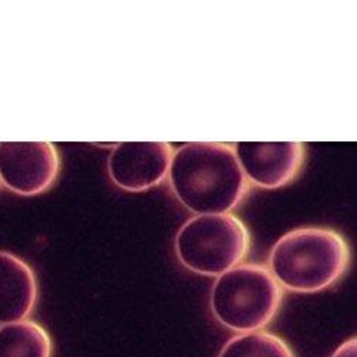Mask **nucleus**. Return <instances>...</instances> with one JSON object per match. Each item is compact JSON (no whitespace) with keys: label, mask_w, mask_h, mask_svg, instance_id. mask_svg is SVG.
I'll list each match as a JSON object with an SVG mask.
<instances>
[{"label":"nucleus","mask_w":357,"mask_h":357,"mask_svg":"<svg viewBox=\"0 0 357 357\" xmlns=\"http://www.w3.org/2000/svg\"><path fill=\"white\" fill-rule=\"evenodd\" d=\"M167 177L178 203L195 215L230 213L249 192L248 178L227 143L183 144L173 152Z\"/></svg>","instance_id":"f257e3e1"},{"label":"nucleus","mask_w":357,"mask_h":357,"mask_svg":"<svg viewBox=\"0 0 357 357\" xmlns=\"http://www.w3.org/2000/svg\"><path fill=\"white\" fill-rule=\"evenodd\" d=\"M349 264L350 248L343 234L329 227H299L275 243L267 269L282 289L317 293L335 286Z\"/></svg>","instance_id":"f03ea898"},{"label":"nucleus","mask_w":357,"mask_h":357,"mask_svg":"<svg viewBox=\"0 0 357 357\" xmlns=\"http://www.w3.org/2000/svg\"><path fill=\"white\" fill-rule=\"evenodd\" d=\"M283 289L266 266L245 263L218 276L209 305L219 324L234 333L263 331L282 306Z\"/></svg>","instance_id":"7ed1b4c3"},{"label":"nucleus","mask_w":357,"mask_h":357,"mask_svg":"<svg viewBox=\"0 0 357 357\" xmlns=\"http://www.w3.org/2000/svg\"><path fill=\"white\" fill-rule=\"evenodd\" d=\"M250 243V233L237 216L195 215L176 233L174 252L185 269L218 278L242 264Z\"/></svg>","instance_id":"20e7f679"},{"label":"nucleus","mask_w":357,"mask_h":357,"mask_svg":"<svg viewBox=\"0 0 357 357\" xmlns=\"http://www.w3.org/2000/svg\"><path fill=\"white\" fill-rule=\"evenodd\" d=\"M61 172V156L50 142L0 143V183L15 195L47 192Z\"/></svg>","instance_id":"39448f33"},{"label":"nucleus","mask_w":357,"mask_h":357,"mask_svg":"<svg viewBox=\"0 0 357 357\" xmlns=\"http://www.w3.org/2000/svg\"><path fill=\"white\" fill-rule=\"evenodd\" d=\"M231 146L248 182L269 190L291 183L306 159L302 142H237Z\"/></svg>","instance_id":"423d86ee"},{"label":"nucleus","mask_w":357,"mask_h":357,"mask_svg":"<svg viewBox=\"0 0 357 357\" xmlns=\"http://www.w3.org/2000/svg\"><path fill=\"white\" fill-rule=\"evenodd\" d=\"M173 152L166 142L116 143L107 159L110 181L130 193L152 189L167 177Z\"/></svg>","instance_id":"0eeeda50"},{"label":"nucleus","mask_w":357,"mask_h":357,"mask_svg":"<svg viewBox=\"0 0 357 357\" xmlns=\"http://www.w3.org/2000/svg\"><path fill=\"white\" fill-rule=\"evenodd\" d=\"M39 297L33 269L15 253L0 250V324L26 320Z\"/></svg>","instance_id":"6e6552de"},{"label":"nucleus","mask_w":357,"mask_h":357,"mask_svg":"<svg viewBox=\"0 0 357 357\" xmlns=\"http://www.w3.org/2000/svg\"><path fill=\"white\" fill-rule=\"evenodd\" d=\"M53 343L35 320L0 324V357H52Z\"/></svg>","instance_id":"1a4fd4ad"},{"label":"nucleus","mask_w":357,"mask_h":357,"mask_svg":"<svg viewBox=\"0 0 357 357\" xmlns=\"http://www.w3.org/2000/svg\"><path fill=\"white\" fill-rule=\"evenodd\" d=\"M218 357H296L291 347L278 335L256 331L229 339Z\"/></svg>","instance_id":"9d476101"},{"label":"nucleus","mask_w":357,"mask_h":357,"mask_svg":"<svg viewBox=\"0 0 357 357\" xmlns=\"http://www.w3.org/2000/svg\"><path fill=\"white\" fill-rule=\"evenodd\" d=\"M357 344V340H356V336L354 337H350L349 340H346L344 343H342L336 350L335 353L332 354V357H356V346Z\"/></svg>","instance_id":"9b49d317"}]
</instances>
